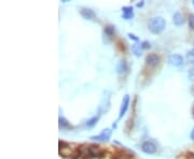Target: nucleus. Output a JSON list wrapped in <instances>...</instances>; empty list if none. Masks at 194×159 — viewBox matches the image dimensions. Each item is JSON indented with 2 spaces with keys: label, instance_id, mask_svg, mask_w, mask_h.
<instances>
[{
  "label": "nucleus",
  "instance_id": "nucleus-1",
  "mask_svg": "<svg viewBox=\"0 0 194 159\" xmlns=\"http://www.w3.org/2000/svg\"><path fill=\"white\" fill-rule=\"evenodd\" d=\"M166 26V22L163 17L161 16H155V17H152L148 23V28L149 30L151 31L152 33H161L162 31L165 29Z\"/></svg>",
  "mask_w": 194,
  "mask_h": 159
},
{
  "label": "nucleus",
  "instance_id": "nucleus-2",
  "mask_svg": "<svg viewBox=\"0 0 194 159\" xmlns=\"http://www.w3.org/2000/svg\"><path fill=\"white\" fill-rule=\"evenodd\" d=\"M111 134H112V130L111 129H105V130L102 131V133H99L98 135H94L91 139L95 140V141H102V142H106L110 139Z\"/></svg>",
  "mask_w": 194,
  "mask_h": 159
},
{
  "label": "nucleus",
  "instance_id": "nucleus-3",
  "mask_svg": "<svg viewBox=\"0 0 194 159\" xmlns=\"http://www.w3.org/2000/svg\"><path fill=\"white\" fill-rule=\"evenodd\" d=\"M141 150H142V152L146 153V154L151 155V154H154V153L157 152V146H155V144L153 143V142L147 141L141 145Z\"/></svg>",
  "mask_w": 194,
  "mask_h": 159
},
{
  "label": "nucleus",
  "instance_id": "nucleus-4",
  "mask_svg": "<svg viewBox=\"0 0 194 159\" xmlns=\"http://www.w3.org/2000/svg\"><path fill=\"white\" fill-rule=\"evenodd\" d=\"M168 62L174 67H180L183 63V58L179 54H173L168 57Z\"/></svg>",
  "mask_w": 194,
  "mask_h": 159
},
{
  "label": "nucleus",
  "instance_id": "nucleus-5",
  "mask_svg": "<svg viewBox=\"0 0 194 159\" xmlns=\"http://www.w3.org/2000/svg\"><path fill=\"white\" fill-rule=\"evenodd\" d=\"M128 104H130V96L128 95H125L122 99V104H121V109H120V114H119V118H122L124 116V114L126 113L128 109Z\"/></svg>",
  "mask_w": 194,
  "mask_h": 159
},
{
  "label": "nucleus",
  "instance_id": "nucleus-6",
  "mask_svg": "<svg viewBox=\"0 0 194 159\" xmlns=\"http://www.w3.org/2000/svg\"><path fill=\"white\" fill-rule=\"evenodd\" d=\"M146 62L150 67H155V66L159 65L160 57L157 54H149L148 56L146 57Z\"/></svg>",
  "mask_w": 194,
  "mask_h": 159
},
{
  "label": "nucleus",
  "instance_id": "nucleus-7",
  "mask_svg": "<svg viewBox=\"0 0 194 159\" xmlns=\"http://www.w3.org/2000/svg\"><path fill=\"white\" fill-rule=\"evenodd\" d=\"M81 15L83 16L85 20H94V18L96 17L95 12L91 9H82L81 10Z\"/></svg>",
  "mask_w": 194,
  "mask_h": 159
},
{
  "label": "nucleus",
  "instance_id": "nucleus-8",
  "mask_svg": "<svg viewBox=\"0 0 194 159\" xmlns=\"http://www.w3.org/2000/svg\"><path fill=\"white\" fill-rule=\"evenodd\" d=\"M122 11H123V18H125V20H130L134 16V12H133L132 7H124L122 9Z\"/></svg>",
  "mask_w": 194,
  "mask_h": 159
},
{
  "label": "nucleus",
  "instance_id": "nucleus-9",
  "mask_svg": "<svg viewBox=\"0 0 194 159\" xmlns=\"http://www.w3.org/2000/svg\"><path fill=\"white\" fill-rule=\"evenodd\" d=\"M142 50L143 48H142V46H141L140 43H134L133 44L132 51H133V53H134L135 56H137V57L141 56V54H142Z\"/></svg>",
  "mask_w": 194,
  "mask_h": 159
},
{
  "label": "nucleus",
  "instance_id": "nucleus-10",
  "mask_svg": "<svg viewBox=\"0 0 194 159\" xmlns=\"http://www.w3.org/2000/svg\"><path fill=\"white\" fill-rule=\"evenodd\" d=\"M173 21H174V24L176 26H181L183 24V16L180 12H176L174 14V17H173Z\"/></svg>",
  "mask_w": 194,
  "mask_h": 159
},
{
  "label": "nucleus",
  "instance_id": "nucleus-11",
  "mask_svg": "<svg viewBox=\"0 0 194 159\" xmlns=\"http://www.w3.org/2000/svg\"><path fill=\"white\" fill-rule=\"evenodd\" d=\"M127 70V63L125 60H120L117 65V72L118 73H124Z\"/></svg>",
  "mask_w": 194,
  "mask_h": 159
},
{
  "label": "nucleus",
  "instance_id": "nucleus-12",
  "mask_svg": "<svg viewBox=\"0 0 194 159\" xmlns=\"http://www.w3.org/2000/svg\"><path fill=\"white\" fill-rule=\"evenodd\" d=\"M97 122H98V116H94V117L90 118V119L86 122V126H87V127H93V126H95V125L97 124Z\"/></svg>",
  "mask_w": 194,
  "mask_h": 159
},
{
  "label": "nucleus",
  "instance_id": "nucleus-13",
  "mask_svg": "<svg viewBox=\"0 0 194 159\" xmlns=\"http://www.w3.org/2000/svg\"><path fill=\"white\" fill-rule=\"evenodd\" d=\"M187 59H188V61H189L190 63L194 65V48H193V50H191L187 54Z\"/></svg>",
  "mask_w": 194,
  "mask_h": 159
},
{
  "label": "nucleus",
  "instance_id": "nucleus-14",
  "mask_svg": "<svg viewBox=\"0 0 194 159\" xmlns=\"http://www.w3.org/2000/svg\"><path fill=\"white\" fill-rule=\"evenodd\" d=\"M105 33H106V35H108L109 37H111V36L114 33V27L111 26V25L107 26L106 28H105Z\"/></svg>",
  "mask_w": 194,
  "mask_h": 159
},
{
  "label": "nucleus",
  "instance_id": "nucleus-15",
  "mask_svg": "<svg viewBox=\"0 0 194 159\" xmlns=\"http://www.w3.org/2000/svg\"><path fill=\"white\" fill-rule=\"evenodd\" d=\"M60 128L62 127L63 128H67V127H69V123L64 117H60Z\"/></svg>",
  "mask_w": 194,
  "mask_h": 159
},
{
  "label": "nucleus",
  "instance_id": "nucleus-16",
  "mask_svg": "<svg viewBox=\"0 0 194 159\" xmlns=\"http://www.w3.org/2000/svg\"><path fill=\"white\" fill-rule=\"evenodd\" d=\"M189 25H190V28L192 30H194V14H191L189 16Z\"/></svg>",
  "mask_w": 194,
  "mask_h": 159
},
{
  "label": "nucleus",
  "instance_id": "nucleus-17",
  "mask_svg": "<svg viewBox=\"0 0 194 159\" xmlns=\"http://www.w3.org/2000/svg\"><path fill=\"white\" fill-rule=\"evenodd\" d=\"M189 78L191 80V81L194 82V68H193V69H190V71H189Z\"/></svg>",
  "mask_w": 194,
  "mask_h": 159
},
{
  "label": "nucleus",
  "instance_id": "nucleus-18",
  "mask_svg": "<svg viewBox=\"0 0 194 159\" xmlns=\"http://www.w3.org/2000/svg\"><path fill=\"white\" fill-rule=\"evenodd\" d=\"M141 46H142L143 50H145V48H150V43H149V42H147V41H145V42H142Z\"/></svg>",
  "mask_w": 194,
  "mask_h": 159
},
{
  "label": "nucleus",
  "instance_id": "nucleus-19",
  "mask_svg": "<svg viewBox=\"0 0 194 159\" xmlns=\"http://www.w3.org/2000/svg\"><path fill=\"white\" fill-rule=\"evenodd\" d=\"M128 36H130V39L135 40V41H137V40H138V38H137V37H135V36H134V35H132V33H130V35H128Z\"/></svg>",
  "mask_w": 194,
  "mask_h": 159
},
{
  "label": "nucleus",
  "instance_id": "nucleus-20",
  "mask_svg": "<svg viewBox=\"0 0 194 159\" xmlns=\"http://www.w3.org/2000/svg\"><path fill=\"white\" fill-rule=\"evenodd\" d=\"M191 139L194 140V128H193V130H192V132H191Z\"/></svg>",
  "mask_w": 194,
  "mask_h": 159
},
{
  "label": "nucleus",
  "instance_id": "nucleus-21",
  "mask_svg": "<svg viewBox=\"0 0 194 159\" xmlns=\"http://www.w3.org/2000/svg\"><path fill=\"white\" fill-rule=\"evenodd\" d=\"M143 6V2H139V3H137V7H142Z\"/></svg>",
  "mask_w": 194,
  "mask_h": 159
},
{
  "label": "nucleus",
  "instance_id": "nucleus-22",
  "mask_svg": "<svg viewBox=\"0 0 194 159\" xmlns=\"http://www.w3.org/2000/svg\"><path fill=\"white\" fill-rule=\"evenodd\" d=\"M192 113H193V116H194V107H193V110H192Z\"/></svg>",
  "mask_w": 194,
  "mask_h": 159
},
{
  "label": "nucleus",
  "instance_id": "nucleus-23",
  "mask_svg": "<svg viewBox=\"0 0 194 159\" xmlns=\"http://www.w3.org/2000/svg\"><path fill=\"white\" fill-rule=\"evenodd\" d=\"M193 5H194V1H193Z\"/></svg>",
  "mask_w": 194,
  "mask_h": 159
}]
</instances>
